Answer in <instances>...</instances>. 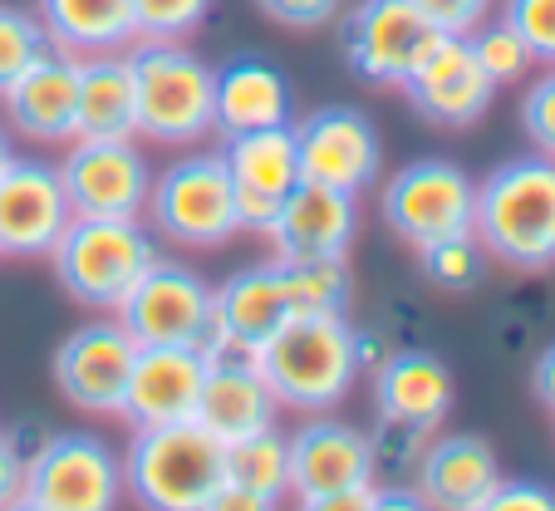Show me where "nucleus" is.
<instances>
[{"label": "nucleus", "mask_w": 555, "mask_h": 511, "mask_svg": "<svg viewBox=\"0 0 555 511\" xmlns=\"http://www.w3.org/2000/svg\"><path fill=\"white\" fill-rule=\"evenodd\" d=\"M472 237L512 271L555 266V157H512L477 182Z\"/></svg>", "instance_id": "nucleus-1"}, {"label": "nucleus", "mask_w": 555, "mask_h": 511, "mask_svg": "<svg viewBox=\"0 0 555 511\" xmlns=\"http://www.w3.org/2000/svg\"><path fill=\"white\" fill-rule=\"evenodd\" d=\"M251 359L271 384L275 404L305 408V413L339 408L359 379L349 315H295Z\"/></svg>", "instance_id": "nucleus-2"}, {"label": "nucleus", "mask_w": 555, "mask_h": 511, "mask_svg": "<svg viewBox=\"0 0 555 511\" xmlns=\"http://www.w3.org/2000/svg\"><path fill=\"white\" fill-rule=\"evenodd\" d=\"M227 482V443L202 423L133 429L124 452V497L138 511H202Z\"/></svg>", "instance_id": "nucleus-3"}, {"label": "nucleus", "mask_w": 555, "mask_h": 511, "mask_svg": "<svg viewBox=\"0 0 555 511\" xmlns=\"http://www.w3.org/2000/svg\"><path fill=\"white\" fill-rule=\"evenodd\" d=\"M64 295L89 310H118L157 261L153 227L138 217H74L50 251Z\"/></svg>", "instance_id": "nucleus-4"}, {"label": "nucleus", "mask_w": 555, "mask_h": 511, "mask_svg": "<svg viewBox=\"0 0 555 511\" xmlns=\"http://www.w3.org/2000/svg\"><path fill=\"white\" fill-rule=\"evenodd\" d=\"M138 133L163 148H188L211 133V64L182 40L128 44Z\"/></svg>", "instance_id": "nucleus-5"}, {"label": "nucleus", "mask_w": 555, "mask_h": 511, "mask_svg": "<svg viewBox=\"0 0 555 511\" xmlns=\"http://www.w3.org/2000/svg\"><path fill=\"white\" fill-rule=\"evenodd\" d=\"M114 315L133 334V345H182L202 349L207 359L217 355V291L182 261L157 256Z\"/></svg>", "instance_id": "nucleus-6"}, {"label": "nucleus", "mask_w": 555, "mask_h": 511, "mask_svg": "<svg viewBox=\"0 0 555 511\" xmlns=\"http://www.w3.org/2000/svg\"><path fill=\"white\" fill-rule=\"evenodd\" d=\"M147 217H153V237L182 246H227L242 221H236V188L221 153H188L163 167V178H153L147 192Z\"/></svg>", "instance_id": "nucleus-7"}, {"label": "nucleus", "mask_w": 555, "mask_h": 511, "mask_svg": "<svg viewBox=\"0 0 555 511\" xmlns=\"http://www.w3.org/2000/svg\"><path fill=\"white\" fill-rule=\"evenodd\" d=\"M25 491L50 511H118L124 458L99 433H54L25 458Z\"/></svg>", "instance_id": "nucleus-8"}, {"label": "nucleus", "mask_w": 555, "mask_h": 511, "mask_svg": "<svg viewBox=\"0 0 555 511\" xmlns=\"http://www.w3.org/2000/svg\"><path fill=\"white\" fill-rule=\"evenodd\" d=\"M384 227L409 246H428L442 237H462L472 231V212H477V182L467 178V167L452 157H418V163L399 167L384 182Z\"/></svg>", "instance_id": "nucleus-9"}, {"label": "nucleus", "mask_w": 555, "mask_h": 511, "mask_svg": "<svg viewBox=\"0 0 555 511\" xmlns=\"http://www.w3.org/2000/svg\"><path fill=\"white\" fill-rule=\"evenodd\" d=\"M438 40L442 35L413 11V0H359L339 21L345 64L369 84H403Z\"/></svg>", "instance_id": "nucleus-10"}, {"label": "nucleus", "mask_w": 555, "mask_h": 511, "mask_svg": "<svg viewBox=\"0 0 555 511\" xmlns=\"http://www.w3.org/2000/svg\"><path fill=\"white\" fill-rule=\"evenodd\" d=\"M60 178L74 217H138L153 192V167L133 138H74Z\"/></svg>", "instance_id": "nucleus-11"}, {"label": "nucleus", "mask_w": 555, "mask_h": 511, "mask_svg": "<svg viewBox=\"0 0 555 511\" xmlns=\"http://www.w3.org/2000/svg\"><path fill=\"white\" fill-rule=\"evenodd\" d=\"M295 128V148H300V178L325 182L339 192H364L378 182L384 167V138H378L374 118L359 114L349 104H325L314 108L305 124Z\"/></svg>", "instance_id": "nucleus-12"}, {"label": "nucleus", "mask_w": 555, "mask_h": 511, "mask_svg": "<svg viewBox=\"0 0 555 511\" xmlns=\"http://www.w3.org/2000/svg\"><path fill=\"white\" fill-rule=\"evenodd\" d=\"M221 163L236 188V221L242 231H266L281 217V202L300 182V148H295V128H251V133H227L221 138Z\"/></svg>", "instance_id": "nucleus-13"}, {"label": "nucleus", "mask_w": 555, "mask_h": 511, "mask_svg": "<svg viewBox=\"0 0 555 511\" xmlns=\"http://www.w3.org/2000/svg\"><path fill=\"white\" fill-rule=\"evenodd\" d=\"M138 345L118 320H85L54 349V384L85 413H118Z\"/></svg>", "instance_id": "nucleus-14"}, {"label": "nucleus", "mask_w": 555, "mask_h": 511, "mask_svg": "<svg viewBox=\"0 0 555 511\" xmlns=\"http://www.w3.org/2000/svg\"><path fill=\"white\" fill-rule=\"evenodd\" d=\"M399 89L413 104V114L438 124V128L477 124L496 99V84L487 79V69L477 64L467 35H442V40L413 64V74L399 84Z\"/></svg>", "instance_id": "nucleus-15"}, {"label": "nucleus", "mask_w": 555, "mask_h": 511, "mask_svg": "<svg viewBox=\"0 0 555 511\" xmlns=\"http://www.w3.org/2000/svg\"><path fill=\"white\" fill-rule=\"evenodd\" d=\"M74 221L60 163L15 157L0 178V256H50Z\"/></svg>", "instance_id": "nucleus-16"}, {"label": "nucleus", "mask_w": 555, "mask_h": 511, "mask_svg": "<svg viewBox=\"0 0 555 511\" xmlns=\"http://www.w3.org/2000/svg\"><path fill=\"white\" fill-rule=\"evenodd\" d=\"M295 315L300 310H295L285 261H261L227 276L217 285V355L251 359L261 345H271Z\"/></svg>", "instance_id": "nucleus-17"}, {"label": "nucleus", "mask_w": 555, "mask_h": 511, "mask_svg": "<svg viewBox=\"0 0 555 511\" xmlns=\"http://www.w3.org/2000/svg\"><path fill=\"white\" fill-rule=\"evenodd\" d=\"M359 237V197L325 188V182H295L281 202V217L266 231L275 261H345Z\"/></svg>", "instance_id": "nucleus-18"}, {"label": "nucleus", "mask_w": 555, "mask_h": 511, "mask_svg": "<svg viewBox=\"0 0 555 511\" xmlns=\"http://www.w3.org/2000/svg\"><path fill=\"white\" fill-rule=\"evenodd\" d=\"M202 379H207V355H202V349L138 345L118 418H128L133 429L192 423V418H197V398H202Z\"/></svg>", "instance_id": "nucleus-19"}, {"label": "nucleus", "mask_w": 555, "mask_h": 511, "mask_svg": "<svg viewBox=\"0 0 555 511\" xmlns=\"http://www.w3.org/2000/svg\"><path fill=\"white\" fill-rule=\"evenodd\" d=\"M374 408L384 429L428 438L452 413V369L428 349H388L374 369Z\"/></svg>", "instance_id": "nucleus-20"}, {"label": "nucleus", "mask_w": 555, "mask_h": 511, "mask_svg": "<svg viewBox=\"0 0 555 511\" xmlns=\"http://www.w3.org/2000/svg\"><path fill=\"white\" fill-rule=\"evenodd\" d=\"M378 452L374 438L339 418H310L291 433V491L295 497H325V491L374 487Z\"/></svg>", "instance_id": "nucleus-21"}, {"label": "nucleus", "mask_w": 555, "mask_h": 511, "mask_svg": "<svg viewBox=\"0 0 555 511\" xmlns=\"http://www.w3.org/2000/svg\"><path fill=\"white\" fill-rule=\"evenodd\" d=\"M275 394L266 384V374L256 369V359L246 355H211L207 359V379H202V398H197V418L202 429L217 443H242L256 433L275 429Z\"/></svg>", "instance_id": "nucleus-22"}, {"label": "nucleus", "mask_w": 555, "mask_h": 511, "mask_svg": "<svg viewBox=\"0 0 555 511\" xmlns=\"http://www.w3.org/2000/svg\"><path fill=\"white\" fill-rule=\"evenodd\" d=\"M291 79L261 54H236L221 69H211V128L227 133H251V128L291 124Z\"/></svg>", "instance_id": "nucleus-23"}, {"label": "nucleus", "mask_w": 555, "mask_h": 511, "mask_svg": "<svg viewBox=\"0 0 555 511\" xmlns=\"http://www.w3.org/2000/svg\"><path fill=\"white\" fill-rule=\"evenodd\" d=\"M5 118L15 133L35 143H74V108H79V60L64 50H50L40 64L21 74L5 89Z\"/></svg>", "instance_id": "nucleus-24"}, {"label": "nucleus", "mask_w": 555, "mask_h": 511, "mask_svg": "<svg viewBox=\"0 0 555 511\" xmlns=\"http://www.w3.org/2000/svg\"><path fill=\"white\" fill-rule=\"evenodd\" d=\"M413 477H418L413 487L423 491L433 511H472L502 482V462H496V448L487 438L452 433V438L423 443Z\"/></svg>", "instance_id": "nucleus-25"}, {"label": "nucleus", "mask_w": 555, "mask_h": 511, "mask_svg": "<svg viewBox=\"0 0 555 511\" xmlns=\"http://www.w3.org/2000/svg\"><path fill=\"white\" fill-rule=\"evenodd\" d=\"M79 60V108H74V138H133L138 99L128 50L74 54Z\"/></svg>", "instance_id": "nucleus-26"}, {"label": "nucleus", "mask_w": 555, "mask_h": 511, "mask_svg": "<svg viewBox=\"0 0 555 511\" xmlns=\"http://www.w3.org/2000/svg\"><path fill=\"white\" fill-rule=\"evenodd\" d=\"M40 25L64 54H104L133 44V0H40Z\"/></svg>", "instance_id": "nucleus-27"}, {"label": "nucleus", "mask_w": 555, "mask_h": 511, "mask_svg": "<svg viewBox=\"0 0 555 511\" xmlns=\"http://www.w3.org/2000/svg\"><path fill=\"white\" fill-rule=\"evenodd\" d=\"M227 482L281 501L285 491H291V433L266 429V433H256V438L231 443L227 448Z\"/></svg>", "instance_id": "nucleus-28"}, {"label": "nucleus", "mask_w": 555, "mask_h": 511, "mask_svg": "<svg viewBox=\"0 0 555 511\" xmlns=\"http://www.w3.org/2000/svg\"><path fill=\"white\" fill-rule=\"evenodd\" d=\"M285 276L300 315H349L354 281L345 261H285Z\"/></svg>", "instance_id": "nucleus-29"}, {"label": "nucleus", "mask_w": 555, "mask_h": 511, "mask_svg": "<svg viewBox=\"0 0 555 511\" xmlns=\"http://www.w3.org/2000/svg\"><path fill=\"white\" fill-rule=\"evenodd\" d=\"M50 35H44L40 15L21 11V5H0V94L21 79L30 64H40L50 54Z\"/></svg>", "instance_id": "nucleus-30"}, {"label": "nucleus", "mask_w": 555, "mask_h": 511, "mask_svg": "<svg viewBox=\"0 0 555 511\" xmlns=\"http://www.w3.org/2000/svg\"><path fill=\"white\" fill-rule=\"evenodd\" d=\"M467 44H472V54H477V64L487 69V79L502 89V84H512V79H526V69H531V50H526V40L512 30L506 21H482L477 30L467 35Z\"/></svg>", "instance_id": "nucleus-31"}, {"label": "nucleus", "mask_w": 555, "mask_h": 511, "mask_svg": "<svg viewBox=\"0 0 555 511\" xmlns=\"http://www.w3.org/2000/svg\"><path fill=\"white\" fill-rule=\"evenodd\" d=\"M418 256H423V271H428L433 285H442V291H467V285H477V276H482L487 251L472 231H462V237H442V241L418 246Z\"/></svg>", "instance_id": "nucleus-32"}, {"label": "nucleus", "mask_w": 555, "mask_h": 511, "mask_svg": "<svg viewBox=\"0 0 555 511\" xmlns=\"http://www.w3.org/2000/svg\"><path fill=\"white\" fill-rule=\"evenodd\" d=\"M211 0H133L138 40H192L207 25Z\"/></svg>", "instance_id": "nucleus-33"}, {"label": "nucleus", "mask_w": 555, "mask_h": 511, "mask_svg": "<svg viewBox=\"0 0 555 511\" xmlns=\"http://www.w3.org/2000/svg\"><path fill=\"white\" fill-rule=\"evenodd\" d=\"M502 21L526 40L535 64H555V0H502Z\"/></svg>", "instance_id": "nucleus-34"}, {"label": "nucleus", "mask_w": 555, "mask_h": 511, "mask_svg": "<svg viewBox=\"0 0 555 511\" xmlns=\"http://www.w3.org/2000/svg\"><path fill=\"white\" fill-rule=\"evenodd\" d=\"M521 124H526V138L535 143V153L555 157V64L531 84V89H526Z\"/></svg>", "instance_id": "nucleus-35"}, {"label": "nucleus", "mask_w": 555, "mask_h": 511, "mask_svg": "<svg viewBox=\"0 0 555 511\" xmlns=\"http://www.w3.org/2000/svg\"><path fill=\"white\" fill-rule=\"evenodd\" d=\"M413 11L438 35H472L492 15V0H413Z\"/></svg>", "instance_id": "nucleus-36"}, {"label": "nucleus", "mask_w": 555, "mask_h": 511, "mask_svg": "<svg viewBox=\"0 0 555 511\" xmlns=\"http://www.w3.org/2000/svg\"><path fill=\"white\" fill-rule=\"evenodd\" d=\"M472 511H555V491L531 477H502Z\"/></svg>", "instance_id": "nucleus-37"}, {"label": "nucleus", "mask_w": 555, "mask_h": 511, "mask_svg": "<svg viewBox=\"0 0 555 511\" xmlns=\"http://www.w3.org/2000/svg\"><path fill=\"white\" fill-rule=\"evenodd\" d=\"M266 21L285 25V30H320L339 15V0H256Z\"/></svg>", "instance_id": "nucleus-38"}, {"label": "nucleus", "mask_w": 555, "mask_h": 511, "mask_svg": "<svg viewBox=\"0 0 555 511\" xmlns=\"http://www.w3.org/2000/svg\"><path fill=\"white\" fill-rule=\"evenodd\" d=\"M202 511H281V501L261 497V491H251V487H236V482H221Z\"/></svg>", "instance_id": "nucleus-39"}, {"label": "nucleus", "mask_w": 555, "mask_h": 511, "mask_svg": "<svg viewBox=\"0 0 555 511\" xmlns=\"http://www.w3.org/2000/svg\"><path fill=\"white\" fill-rule=\"evenodd\" d=\"M21 491H25V458H21V448H15V438L0 433V507L15 501Z\"/></svg>", "instance_id": "nucleus-40"}, {"label": "nucleus", "mask_w": 555, "mask_h": 511, "mask_svg": "<svg viewBox=\"0 0 555 511\" xmlns=\"http://www.w3.org/2000/svg\"><path fill=\"white\" fill-rule=\"evenodd\" d=\"M369 511H433V507L423 501L418 487L388 482V487H374V491H369Z\"/></svg>", "instance_id": "nucleus-41"}, {"label": "nucleus", "mask_w": 555, "mask_h": 511, "mask_svg": "<svg viewBox=\"0 0 555 511\" xmlns=\"http://www.w3.org/2000/svg\"><path fill=\"white\" fill-rule=\"evenodd\" d=\"M369 491L374 487H349V491H325V497H300L295 511H369Z\"/></svg>", "instance_id": "nucleus-42"}, {"label": "nucleus", "mask_w": 555, "mask_h": 511, "mask_svg": "<svg viewBox=\"0 0 555 511\" xmlns=\"http://www.w3.org/2000/svg\"><path fill=\"white\" fill-rule=\"evenodd\" d=\"M531 388H535V398H541V408H551V413H555V345H545L541 359H535Z\"/></svg>", "instance_id": "nucleus-43"}, {"label": "nucleus", "mask_w": 555, "mask_h": 511, "mask_svg": "<svg viewBox=\"0 0 555 511\" xmlns=\"http://www.w3.org/2000/svg\"><path fill=\"white\" fill-rule=\"evenodd\" d=\"M0 511H50V507H44V501H35L30 491H21V497H15V501H5V507H0Z\"/></svg>", "instance_id": "nucleus-44"}, {"label": "nucleus", "mask_w": 555, "mask_h": 511, "mask_svg": "<svg viewBox=\"0 0 555 511\" xmlns=\"http://www.w3.org/2000/svg\"><path fill=\"white\" fill-rule=\"evenodd\" d=\"M11 163H15V143H11V133H5V124H0V178H5Z\"/></svg>", "instance_id": "nucleus-45"}]
</instances>
